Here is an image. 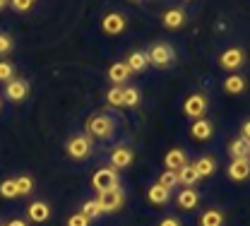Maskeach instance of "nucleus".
Listing matches in <instances>:
<instances>
[{"label": "nucleus", "instance_id": "f257e3e1", "mask_svg": "<svg viewBox=\"0 0 250 226\" xmlns=\"http://www.w3.org/2000/svg\"><path fill=\"white\" fill-rule=\"evenodd\" d=\"M87 135L92 140H111L116 135V118L108 111H99L87 118Z\"/></svg>", "mask_w": 250, "mask_h": 226}, {"label": "nucleus", "instance_id": "f03ea898", "mask_svg": "<svg viewBox=\"0 0 250 226\" xmlns=\"http://www.w3.org/2000/svg\"><path fill=\"white\" fill-rule=\"evenodd\" d=\"M65 152H67V157L70 159H75V162H84V159H89L94 152V142L92 137L84 132H77V135H72L70 140H67V144H65Z\"/></svg>", "mask_w": 250, "mask_h": 226}, {"label": "nucleus", "instance_id": "7ed1b4c3", "mask_svg": "<svg viewBox=\"0 0 250 226\" xmlns=\"http://www.w3.org/2000/svg\"><path fill=\"white\" fill-rule=\"evenodd\" d=\"M147 58H149V65H154V67H171L176 63V51L171 43H154L149 48Z\"/></svg>", "mask_w": 250, "mask_h": 226}, {"label": "nucleus", "instance_id": "20e7f679", "mask_svg": "<svg viewBox=\"0 0 250 226\" xmlns=\"http://www.w3.org/2000/svg\"><path fill=\"white\" fill-rule=\"evenodd\" d=\"M207 111H209V101H207V97H205L202 92L190 94V97L186 99V103H183V113H186L190 121L205 118V116H207Z\"/></svg>", "mask_w": 250, "mask_h": 226}, {"label": "nucleus", "instance_id": "39448f33", "mask_svg": "<svg viewBox=\"0 0 250 226\" xmlns=\"http://www.w3.org/2000/svg\"><path fill=\"white\" fill-rule=\"evenodd\" d=\"M92 188L96 193H104V190H113L118 188V171L111 168V166H104L99 168L92 176Z\"/></svg>", "mask_w": 250, "mask_h": 226}, {"label": "nucleus", "instance_id": "423d86ee", "mask_svg": "<svg viewBox=\"0 0 250 226\" xmlns=\"http://www.w3.org/2000/svg\"><path fill=\"white\" fill-rule=\"evenodd\" d=\"M243 63H246V51L238 46H231V48L221 51V56H219V65L229 72H236L238 67H243Z\"/></svg>", "mask_w": 250, "mask_h": 226}, {"label": "nucleus", "instance_id": "0eeeda50", "mask_svg": "<svg viewBox=\"0 0 250 226\" xmlns=\"http://www.w3.org/2000/svg\"><path fill=\"white\" fill-rule=\"evenodd\" d=\"M96 202L101 205V212H118L125 202V193L121 188H113V190H104L99 193Z\"/></svg>", "mask_w": 250, "mask_h": 226}, {"label": "nucleus", "instance_id": "6e6552de", "mask_svg": "<svg viewBox=\"0 0 250 226\" xmlns=\"http://www.w3.org/2000/svg\"><path fill=\"white\" fill-rule=\"evenodd\" d=\"M27 97H29V82H27V80L15 77V80H10V82L5 84V99H7V101L20 103V101H24Z\"/></svg>", "mask_w": 250, "mask_h": 226}, {"label": "nucleus", "instance_id": "1a4fd4ad", "mask_svg": "<svg viewBox=\"0 0 250 226\" xmlns=\"http://www.w3.org/2000/svg\"><path fill=\"white\" fill-rule=\"evenodd\" d=\"M226 176L236 183H246L250 178V157H243V159H231L229 168H226Z\"/></svg>", "mask_w": 250, "mask_h": 226}, {"label": "nucleus", "instance_id": "9d476101", "mask_svg": "<svg viewBox=\"0 0 250 226\" xmlns=\"http://www.w3.org/2000/svg\"><path fill=\"white\" fill-rule=\"evenodd\" d=\"M135 162V152L127 147V144H118V147H113V152H111V168H116V171H121V168H130Z\"/></svg>", "mask_w": 250, "mask_h": 226}, {"label": "nucleus", "instance_id": "9b49d317", "mask_svg": "<svg viewBox=\"0 0 250 226\" xmlns=\"http://www.w3.org/2000/svg\"><path fill=\"white\" fill-rule=\"evenodd\" d=\"M190 137L192 140H197V142H207V140H212V135H214V123L209 121V118H197V121H192L190 123Z\"/></svg>", "mask_w": 250, "mask_h": 226}, {"label": "nucleus", "instance_id": "f8f14e48", "mask_svg": "<svg viewBox=\"0 0 250 226\" xmlns=\"http://www.w3.org/2000/svg\"><path fill=\"white\" fill-rule=\"evenodd\" d=\"M27 219L34 224H46L51 219V205L43 202V200H34L27 207Z\"/></svg>", "mask_w": 250, "mask_h": 226}, {"label": "nucleus", "instance_id": "ddd939ff", "mask_svg": "<svg viewBox=\"0 0 250 226\" xmlns=\"http://www.w3.org/2000/svg\"><path fill=\"white\" fill-rule=\"evenodd\" d=\"M125 17L121 12H106L104 20H101V29L108 34V36H116V34H123L125 32Z\"/></svg>", "mask_w": 250, "mask_h": 226}, {"label": "nucleus", "instance_id": "4468645a", "mask_svg": "<svg viewBox=\"0 0 250 226\" xmlns=\"http://www.w3.org/2000/svg\"><path fill=\"white\" fill-rule=\"evenodd\" d=\"M161 24L166 29H181L186 24V10L183 7H168L161 17Z\"/></svg>", "mask_w": 250, "mask_h": 226}, {"label": "nucleus", "instance_id": "2eb2a0df", "mask_svg": "<svg viewBox=\"0 0 250 226\" xmlns=\"http://www.w3.org/2000/svg\"><path fill=\"white\" fill-rule=\"evenodd\" d=\"M246 87H248V80L243 75H238V72H229L226 80H224V92L226 94H233V97L236 94H243Z\"/></svg>", "mask_w": 250, "mask_h": 226}, {"label": "nucleus", "instance_id": "dca6fc26", "mask_svg": "<svg viewBox=\"0 0 250 226\" xmlns=\"http://www.w3.org/2000/svg\"><path fill=\"white\" fill-rule=\"evenodd\" d=\"M192 166H195V171H197L200 178H209V176L217 173V159L212 154H202L197 162H192Z\"/></svg>", "mask_w": 250, "mask_h": 226}, {"label": "nucleus", "instance_id": "f3484780", "mask_svg": "<svg viewBox=\"0 0 250 226\" xmlns=\"http://www.w3.org/2000/svg\"><path fill=\"white\" fill-rule=\"evenodd\" d=\"M176 205L181 207V209H195L197 205H200V195H197V190L195 188H183L181 193L176 195Z\"/></svg>", "mask_w": 250, "mask_h": 226}, {"label": "nucleus", "instance_id": "a211bd4d", "mask_svg": "<svg viewBox=\"0 0 250 226\" xmlns=\"http://www.w3.org/2000/svg\"><path fill=\"white\" fill-rule=\"evenodd\" d=\"M125 65L130 67V72H145V70L149 67V58H147L145 51H132V53L127 56Z\"/></svg>", "mask_w": 250, "mask_h": 226}, {"label": "nucleus", "instance_id": "6ab92c4d", "mask_svg": "<svg viewBox=\"0 0 250 226\" xmlns=\"http://www.w3.org/2000/svg\"><path fill=\"white\" fill-rule=\"evenodd\" d=\"M229 157L231 159H243V157H250V142L246 137H236L229 142Z\"/></svg>", "mask_w": 250, "mask_h": 226}, {"label": "nucleus", "instance_id": "aec40b11", "mask_svg": "<svg viewBox=\"0 0 250 226\" xmlns=\"http://www.w3.org/2000/svg\"><path fill=\"white\" fill-rule=\"evenodd\" d=\"M188 164V154L183 149H171V152H166V157H164V166L168 168V171H178L181 166H186Z\"/></svg>", "mask_w": 250, "mask_h": 226}, {"label": "nucleus", "instance_id": "412c9836", "mask_svg": "<svg viewBox=\"0 0 250 226\" xmlns=\"http://www.w3.org/2000/svg\"><path fill=\"white\" fill-rule=\"evenodd\" d=\"M132 72H130V67L125 63H113L108 67V80L116 84V87H121L123 82H127V77H130Z\"/></svg>", "mask_w": 250, "mask_h": 226}, {"label": "nucleus", "instance_id": "4be33fe9", "mask_svg": "<svg viewBox=\"0 0 250 226\" xmlns=\"http://www.w3.org/2000/svg\"><path fill=\"white\" fill-rule=\"evenodd\" d=\"M147 200L156 205V207H164V205H168V200H171V190H166V188H161L159 183H154L149 190H147Z\"/></svg>", "mask_w": 250, "mask_h": 226}, {"label": "nucleus", "instance_id": "5701e85b", "mask_svg": "<svg viewBox=\"0 0 250 226\" xmlns=\"http://www.w3.org/2000/svg\"><path fill=\"white\" fill-rule=\"evenodd\" d=\"M176 173H178V185H186V188H192V185L200 181V176H197V171H195V166H192V164L181 166Z\"/></svg>", "mask_w": 250, "mask_h": 226}, {"label": "nucleus", "instance_id": "b1692460", "mask_svg": "<svg viewBox=\"0 0 250 226\" xmlns=\"http://www.w3.org/2000/svg\"><path fill=\"white\" fill-rule=\"evenodd\" d=\"M197 226H224V212L217 209V207H212V209H205L202 214H200V222Z\"/></svg>", "mask_w": 250, "mask_h": 226}, {"label": "nucleus", "instance_id": "393cba45", "mask_svg": "<svg viewBox=\"0 0 250 226\" xmlns=\"http://www.w3.org/2000/svg\"><path fill=\"white\" fill-rule=\"evenodd\" d=\"M89 222H94V219H99L104 212H101V205L96 202V200H87V202H82V209H80Z\"/></svg>", "mask_w": 250, "mask_h": 226}, {"label": "nucleus", "instance_id": "a878e982", "mask_svg": "<svg viewBox=\"0 0 250 226\" xmlns=\"http://www.w3.org/2000/svg\"><path fill=\"white\" fill-rule=\"evenodd\" d=\"M140 89L137 87H123V108H135L140 103Z\"/></svg>", "mask_w": 250, "mask_h": 226}, {"label": "nucleus", "instance_id": "bb28decb", "mask_svg": "<svg viewBox=\"0 0 250 226\" xmlns=\"http://www.w3.org/2000/svg\"><path fill=\"white\" fill-rule=\"evenodd\" d=\"M106 103L111 106V108H123V87H111L108 89V94H106Z\"/></svg>", "mask_w": 250, "mask_h": 226}, {"label": "nucleus", "instance_id": "cd10ccee", "mask_svg": "<svg viewBox=\"0 0 250 226\" xmlns=\"http://www.w3.org/2000/svg\"><path fill=\"white\" fill-rule=\"evenodd\" d=\"M0 197H5V200H15V197H20L15 178H5V181L0 183Z\"/></svg>", "mask_w": 250, "mask_h": 226}, {"label": "nucleus", "instance_id": "c85d7f7f", "mask_svg": "<svg viewBox=\"0 0 250 226\" xmlns=\"http://www.w3.org/2000/svg\"><path fill=\"white\" fill-rule=\"evenodd\" d=\"M156 183H159L161 188H166V190H173V188L178 185V173H176V171H168V168H166V171H164V173L159 176V181H156Z\"/></svg>", "mask_w": 250, "mask_h": 226}, {"label": "nucleus", "instance_id": "c756f323", "mask_svg": "<svg viewBox=\"0 0 250 226\" xmlns=\"http://www.w3.org/2000/svg\"><path fill=\"white\" fill-rule=\"evenodd\" d=\"M15 183H17V193L20 195H29L31 190H34V178L27 176V173L17 176V178H15Z\"/></svg>", "mask_w": 250, "mask_h": 226}, {"label": "nucleus", "instance_id": "7c9ffc66", "mask_svg": "<svg viewBox=\"0 0 250 226\" xmlns=\"http://www.w3.org/2000/svg\"><path fill=\"white\" fill-rule=\"evenodd\" d=\"M10 80H15V65L7 63V61H0V82H10Z\"/></svg>", "mask_w": 250, "mask_h": 226}, {"label": "nucleus", "instance_id": "2f4dec72", "mask_svg": "<svg viewBox=\"0 0 250 226\" xmlns=\"http://www.w3.org/2000/svg\"><path fill=\"white\" fill-rule=\"evenodd\" d=\"M10 53H12V36L0 34V58H5V56H10Z\"/></svg>", "mask_w": 250, "mask_h": 226}, {"label": "nucleus", "instance_id": "473e14b6", "mask_svg": "<svg viewBox=\"0 0 250 226\" xmlns=\"http://www.w3.org/2000/svg\"><path fill=\"white\" fill-rule=\"evenodd\" d=\"M92 222L82 214V212H75V214H70L67 217V226H89Z\"/></svg>", "mask_w": 250, "mask_h": 226}, {"label": "nucleus", "instance_id": "72a5a7b5", "mask_svg": "<svg viewBox=\"0 0 250 226\" xmlns=\"http://www.w3.org/2000/svg\"><path fill=\"white\" fill-rule=\"evenodd\" d=\"M31 2H34V0H10V5H12L15 12H29Z\"/></svg>", "mask_w": 250, "mask_h": 226}, {"label": "nucleus", "instance_id": "f704fd0d", "mask_svg": "<svg viewBox=\"0 0 250 226\" xmlns=\"http://www.w3.org/2000/svg\"><path fill=\"white\" fill-rule=\"evenodd\" d=\"M159 226H183V222H181L178 217H164V219L159 222Z\"/></svg>", "mask_w": 250, "mask_h": 226}, {"label": "nucleus", "instance_id": "c9c22d12", "mask_svg": "<svg viewBox=\"0 0 250 226\" xmlns=\"http://www.w3.org/2000/svg\"><path fill=\"white\" fill-rule=\"evenodd\" d=\"M241 137H246L250 142V118L248 121H243V125H241Z\"/></svg>", "mask_w": 250, "mask_h": 226}, {"label": "nucleus", "instance_id": "e433bc0d", "mask_svg": "<svg viewBox=\"0 0 250 226\" xmlns=\"http://www.w3.org/2000/svg\"><path fill=\"white\" fill-rule=\"evenodd\" d=\"M5 226H29V224H27L24 219H10V222H7Z\"/></svg>", "mask_w": 250, "mask_h": 226}, {"label": "nucleus", "instance_id": "4c0bfd02", "mask_svg": "<svg viewBox=\"0 0 250 226\" xmlns=\"http://www.w3.org/2000/svg\"><path fill=\"white\" fill-rule=\"evenodd\" d=\"M7 5H10V0H0V12H2V10H5Z\"/></svg>", "mask_w": 250, "mask_h": 226}, {"label": "nucleus", "instance_id": "58836bf2", "mask_svg": "<svg viewBox=\"0 0 250 226\" xmlns=\"http://www.w3.org/2000/svg\"><path fill=\"white\" fill-rule=\"evenodd\" d=\"M0 108H2V101H0Z\"/></svg>", "mask_w": 250, "mask_h": 226}, {"label": "nucleus", "instance_id": "ea45409f", "mask_svg": "<svg viewBox=\"0 0 250 226\" xmlns=\"http://www.w3.org/2000/svg\"><path fill=\"white\" fill-rule=\"evenodd\" d=\"M0 226H5V224H2V222H0Z\"/></svg>", "mask_w": 250, "mask_h": 226}, {"label": "nucleus", "instance_id": "a19ab883", "mask_svg": "<svg viewBox=\"0 0 250 226\" xmlns=\"http://www.w3.org/2000/svg\"><path fill=\"white\" fill-rule=\"evenodd\" d=\"M135 2H140V0H135Z\"/></svg>", "mask_w": 250, "mask_h": 226}]
</instances>
